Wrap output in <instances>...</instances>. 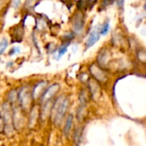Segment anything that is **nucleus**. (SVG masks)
<instances>
[{
	"instance_id": "nucleus-18",
	"label": "nucleus",
	"mask_w": 146,
	"mask_h": 146,
	"mask_svg": "<svg viewBox=\"0 0 146 146\" xmlns=\"http://www.w3.org/2000/svg\"><path fill=\"white\" fill-rule=\"evenodd\" d=\"M20 52V48L16 46V47H13L11 52H10V55H13V54H17V53H19Z\"/></svg>"
},
{
	"instance_id": "nucleus-8",
	"label": "nucleus",
	"mask_w": 146,
	"mask_h": 146,
	"mask_svg": "<svg viewBox=\"0 0 146 146\" xmlns=\"http://www.w3.org/2000/svg\"><path fill=\"white\" fill-rule=\"evenodd\" d=\"M108 52L106 49H102L99 52L97 55V64L102 68H104L108 65Z\"/></svg>"
},
{
	"instance_id": "nucleus-19",
	"label": "nucleus",
	"mask_w": 146,
	"mask_h": 146,
	"mask_svg": "<svg viewBox=\"0 0 146 146\" xmlns=\"http://www.w3.org/2000/svg\"><path fill=\"white\" fill-rule=\"evenodd\" d=\"M22 0H13V7L14 8H17L20 5Z\"/></svg>"
},
{
	"instance_id": "nucleus-16",
	"label": "nucleus",
	"mask_w": 146,
	"mask_h": 146,
	"mask_svg": "<svg viewBox=\"0 0 146 146\" xmlns=\"http://www.w3.org/2000/svg\"><path fill=\"white\" fill-rule=\"evenodd\" d=\"M16 99H17V92L16 90H12L10 91L9 94H8V100H9L11 102H14Z\"/></svg>"
},
{
	"instance_id": "nucleus-20",
	"label": "nucleus",
	"mask_w": 146,
	"mask_h": 146,
	"mask_svg": "<svg viewBox=\"0 0 146 146\" xmlns=\"http://www.w3.org/2000/svg\"><path fill=\"white\" fill-rule=\"evenodd\" d=\"M118 5H119V7H122L123 5H124V0H119V1H118Z\"/></svg>"
},
{
	"instance_id": "nucleus-22",
	"label": "nucleus",
	"mask_w": 146,
	"mask_h": 146,
	"mask_svg": "<svg viewBox=\"0 0 146 146\" xmlns=\"http://www.w3.org/2000/svg\"><path fill=\"white\" fill-rule=\"evenodd\" d=\"M61 2H63L64 4H65V5H67V4H69V3H71V0H60Z\"/></svg>"
},
{
	"instance_id": "nucleus-10",
	"label": "nucleus",
	"mask_w": 146,
	"mask_h": 146,
	"mask_svg": "<svg viewBox=\"0 0 146 146\" xmlns=\"http://www.w3.org/2000/svg\"><path fill=\"white\" fill-rule=\"evenodd\" d=\"M39 2H40V0H27L24 4V9L28 11H31L37 5Z\"/></svg>"
},
{
	"instance_id": "nucleus-21",
	"label": "nucleus",
	"mask_w": 146,
	"mask_h": 146,
	"mask_svg": "<svg viewBox=\"0 0 146 146\" xmlns=\"http://www.w3.org/2000/svg\"><path fill=\"white\" fill-rule=\"evenodd\" d=\"M96 2V0H89V3H90V7H91Z\"/></svg>"
},
{
	"instance_id": "nucleus-11",
	"label": "nucleus",
	"mask_w": 146,
	"mask_h": 146,
	"mask_svg": "<svg viewBox=\"0 0 146 146\" xmlns=\"http://www.w3.org/2000/svg\"><path fill=\"white\" fill-rule=\"evenodd\" d=\"M72 121H73V116L72 115H69L68 118H67L66 123H65L64 129V131L66 136L69 134V132L70 131V128H71V125H72Z\"/></svg>"
},
{
	"instance_id": "nucleus-23",
	"label": "nucleus",
	"mask_w": 146,
	"mask_h": 146,
	"mask_svg": "<svg viewBox=\"0 0 146 146\" xmlns=\"http://www.w3.org/2000/svg\"><path fill=\"white\" fill-rule=\"evenodd\" d=\"M143 8H144V10H145V11H146V4H145V5H144V6H143Z\"/></svg>"
},
{
	"instance_id": "nucleus-14",
	"label": "nucleus",
	"mask_w": 146,
	"mask_h": 146,
	"mask_svg": "<svg viewBox=\"0 0 146 146\" xmlns=\"http://www.w3.org/2000/svg\"><path fill=\"white\" fill-rule=\"evenodd\" d=\"M8 45H9L8 40L6 38H3L1 40V41H0V55H2L5 52Z\"/></svg>"
},
{
	"instance_id": "nucleus-5",
	"label": "nucleus",
	"mask_w": 146,
	"mask_h": 146,
	"mask_svg": "<svg viewBox=\"0 0 146 146\" xmlns=\"http://www.w3.org/2000/svg\"><path fill=\"white\" fill-rule=\"evenodd\" d=\"M58 90H59V84H53L50 85L48 88L45 89L44 91L40 95L41 102H44L46 101H50L51 98L58 91Z\"/></svg>"
},
{
	"instance_id": "nucleus-9",
	"label": "nucleus",
	"mask_w": 146,
	"mask_h": 146,
	"mask_svg": "<svg viewBox=\"0 0 146 146\" xmlns=\"http://www.w3.org/2000/svg\"><path fill=\"white\" fill-rule=\"evenodd\" d=\"M70 44V43H69V42H62V45L56 50L58 52V58H57L58 59L60 58L67 52V47Z\"/></svg>"
},
{
	"instance_id": "nucleus-13",
	"label": "nucleus",
	"mask_w": 146,
	"mask_h": 146,
	"mask_svg": "<svg viewBox=\"0 0 146 146\" xmlns=\"http://www.w3.org/2000/svg\"><path fill=\"white\" fill-rule=\"evenodd\" d=\"M75 37V34L72 32H67L64 35V36L62 37V40H63V42H69L70 43V41L74 39Z\"/></svg>"
},
{
	"instance_id": "nucleus-12",
	"label": "nucleus",
	"mask_w": 146,
	"mask_h": 146,
	"mask_svg": "<svg viewBox=\"0 0 146 146\" xmlns=\"http://www.w3.org/2000/svg\"><path fill=\"white\" fill-rule=\"evenodd\" d=\"M109 28H110V24H109V22L108 21H106L102 26L100 28V34L101 35H106L108 31H109Z\"/></svg>"
},
{
	"instance_id": "nucleus-17",
	"label": "nucleus",
	"mask_w": 146,
	"mask_h": 146,
	"mask_svg": "<svg viewBox=\"0 0 146 146\" xmlns=\"http://www.w3.org/2000/svg\"><path fill=\"white\" fill-rule=\"evenodd\" d=\"M113 1H114V0H102V5H101V8L102 9H105L108 5H112L113 3Z\"/></svg>"
},
{
	"instance_id": "nucleus-15",
	"label": "nucleus",
	"mask_w": 146,
	"mask_h": 146,
	"mask_svg": "<svg viewBox=\"0 0 146 146\" xmlns=\"http://www.w3.org/2000/svg\"><path fill=\"white\" fill-rule=\"evenodd\" d=\"M137 58L142 63H146V51L144 50H139L137 53Z\"/></svg>"
},
{
	"instance_id": "nucleus-7",
	"label": "nucleus",
	"mask_w": 146,
	"mask_h": 146,
	"mask_svg": "<svg viewBox=\"0 0 146 146\" xmlns=\"http://www.w3.org/2000/svg\"><path fill=\"white\" fill-rule=\"evenodd\" d=\"M30 98H31V95H30L28 88L23 87L21 89L20 92L17 94V99L19 100L21 105L23 107H25L26 105H28L30 102Z\"/></svg>"
},
{
	"instance_id": "nucleus-2",
	"label": "nucleus",
	"mask_w": 146,
	"mask_h": 146,
	"mask_svg": "<svg viewBox=\"0 0 146 146\" xmlns=\"http://www.w3.org/2000/svg\"><path fill=\"white\" fill-rule=\"evenodd\" d=\"M85 18L84 14L83 11H78L71 18V25H72V31L75 35H79L82 33L84 28Z\"/></svg>"
},
{
	"instance_id": "nucleus-6",
	"label": "nucleus",
	"mask_w": 146,
	"mask_h": 146,
	"mask_svg": "<svg viewBox=\"0 0 146 146\" xmlns=\"http://www.w3.org/2000/svg\"><path fill=\"white\" fill-rule=\"evenodd\" d=\"M100 36H101L100 29L96 28L95 29H93V30L90 32V35H89V37H88L86 42H85V47H86V49H88V48L93 46L99 40Z\"/></svg>"
},
{
	"instance_id": "nucleus-4",
	"label": "nucleus",
	"mask_w": 146,
	"mask_h": 146,
	"mask_svg": "<svg viewBox=\"0 0 146 146\" xmlns=\"http://www.w3.org/2000/svg\"><path fill=\"white\" fill-rule=\"evenodd\" d=\"M11 33V41L12 43L15 42H22L23 36H24V27L23 23H20L17 25H16L12 29Z\"/></svg>"
},
{
	"instance_id": "nucleus-1",
	"label": "nucleus",
	"mask_w": 146,
	"mask_h": 146,
	"mask_svg": "<svg viewBox=\"0 0 146 146\" xmlns=\"http://www.w3.org/2000/svg\"><path fill=\"white\" fill-rule=\"evenodd\" d=\"M69 99L67 97H64L63 96L57 98L56 102L52 106V113L54 117V121L56 124L59 125L67 111L69 106Z\"/></svg>"
},
{
	"instance_id": "nucleus-3",
	"label": "nucleus",
	"mask_w": 146,
	"mask_h": 146,
	"mask_svg": "<svg viewBox=\"0 0 146 146\" xmlns=\"http://www.w3.org/2000/svg\"><path fill=\"white\" fill-rule=\"evenodd\" d=\"M90 72L92 76V78L96 80L97 82H100V83H104L107 81L108 79V76L106 74L105 70L98 64L93 63L90 64Z\"/></svg>"
}]
</instances>
